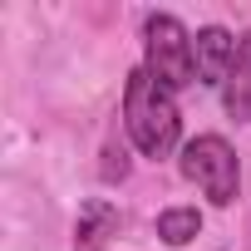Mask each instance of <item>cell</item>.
I'll return each mask as SVG.
<instances>
[{
    "label": "cell",
    "mask_w": 251,
    "mask_h": 251,
    "mask_svg": "<svg viewBox=\"0 0 251 251\" xmlns=\"http://www.w3.org/2000/svg\"><path fill=\"white\" fill-rule=\"evenodd\" d=\"M123 123H128V138L143 158H168L182 133V113H177L173 89H163L148 69H133L128 89H123Z\"/></svg>",
    "instance_id": "6da1fadb"
},
{
    "label": "cell",
    "mask_w": 251,
    "mask_h": 251,
    "mask_svg": "<svg viewBox=\"0 0 251 251\" xmlns=\"http://www.w3.org/2000/svg\"><path fill=\"white\" fill-rule=\"evenodd\" d=\"M143 45H148V74L163 89H187L197 84V54H192V35L182 30L177 15H148L143 20Z\"/></svg>",
    "instance_id": "7a4b0ae2"
},
{
    "label": "cell",
    "mask_w": 251,
    "mask_h": 251,
    "mask_svg": "<svg viewBox=\"0 0 251 251\" xmlns=\"http://www.w3.org/2000/svg\"><path fill=\"white\" fill-rule=\"evenodd\" d=\"M182 177L197 182L212 207H231V202H236V187H241V168H236L231 143L217 138V133L192 138V143L182 148Z\"/></svg>",
    "instance_id": "3957f363"
},
{
    "label": "cell",
    "mask_w": 251,
    "mask_h": 251,
    "mask_svg": "<svg viewBox=\"0 0 251 251\" xmlns=\"http://www.w3.org/2000/svg\"><path fill=\"white\" fill-rule=\"evenodd\" d=\"M236 45H241V40H236L231 30H222V25L197 30V40H192V54H197V79H202V84H212V89H222V84L231 79Z\"/></svg>",
    "instance_id": "277c9868"
},
{
    "label": "cell",
    "mask_w": 251,
    "mask_h": 251,
    "mask_svg": "<svg viewBox=\"0 0 251 251\" xmlns=\"http://www.w3.org/2000/svg\"><path fill=\"white\" fill-rule=\"evenodd\" d=\"M108 236H118V207L108 197H89L74 222V251H103Z\"/></svg>",
    "instance_id": "5b68a950"
},
{
    "label": "cell",
    "mask_w": 251,
    "mask_h": 251,
    "mask_svg": "<svg viewBox=\"0 0 251 251\" xmlns=\"http://www.w3.org/2000/svg\"><path fill=\"white\" fill-rule=\"evenodd\" d=\"M222 99L236 123H251V30L236 45V64H231V79L222 84Z\"/></svg>",
    "instance_id": "8992f818"
},
{
    "label": "cell",
    "mask_w": 251,
    "mask_h": 251,
    "mask_svg": "<svg viewBox=\"0 0 251 251\" xmlns=\"http://www.w3.org/2000/svg\"><path fill=\"white\" fill-rule=\"evenodd\" d=\"M197 231H202V212L197 207H168V212H158V236L168 246H187Z\"/></svg>",
    "instance_id": "52a82bcc"
},
{
    "label": "cell",
    "mask_w": 251,
    "mask_h": 251,
    "mask_svg": "<svg viewBox=\"0 0 251 251\" xmlns=\"http://www.w3.org/2000/svg\"><path fill=\"white\" fill-rule=\"evenodd\" d=\"M103 158H108V163H103V177H123V173H128V158H123V148H108Z\"/></svg>",
    "instance_id": "ba28073f"
}]
</instances>
